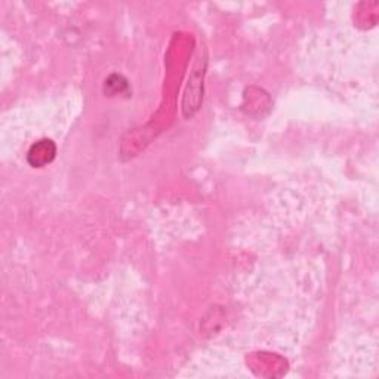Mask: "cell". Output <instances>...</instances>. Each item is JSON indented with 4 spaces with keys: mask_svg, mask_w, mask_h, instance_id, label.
Returning <instances> with one entry per match:
<instances>
[{
    "mask_svg": "<svg viewBox=\"0 0 379 379\" xmlns=\"http://www.w3.org/2000/svg\"><path fill=\"white\" fill-rule=\"evenodd\" d=\"M57 154V145L51 140H42L33 144L27 154V160L33 168H43L51 163Z\"/></svg>",
    "mask_w": 379,
    "mask_h": 379,
    "instance_id": "6da1fadb",
    "label": "cell"
}]
</instances>
